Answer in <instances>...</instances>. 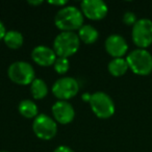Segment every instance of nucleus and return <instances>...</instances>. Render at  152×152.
<instances>
[{
  "label": "nucleus",
  "mask_w": 152,
  "mask_h": 152,
  "mask_svg": "<svg viewBox=\"0 0 152 152\" xmlns=\"http://www.w3.org/2000/svg\"><path fill=\"white\" fill-rule=\"evenodd\" d=\"M83 17L81 11L73 5L64 7L56 13L54 17V24L61 31L79 30L83 25Z\"/></svg>",
  "instance_id": "f257e3e1"
},
{
  "label": "nucleus",
  "mask_w": 152,
  "mask_h": 152,
  "mask_svg": "<svg viewBox=\"0 0 152 152\" xmlns=\"http://www.w3.org/2000/svg\"><path fill=\"white\" fill-rule=\"evenodd\" d=\"M80 46L77 34L73 31H61L55 37L53 41V50L57 57H65L68 58L75 54Z\"/></svg>",
  "instance_id": "f03ea898"
},
{
  "label": "nucleus",
  "mask_w": 152,
  "mask_h": 152,
  "mask_svg": "<svg viewBox=\"0 0 152 152\" xmlns=\"http://www.w3.org/2000/svg\"><path fill=\"white\" fill-rule=\"evenodd\" d=\"M128 67L134 74L147 76L152 72V54L146 49L137 48L126 57Z\"/></svg>",
  "instance_id": "7ed1b4c3"
},
{
  "label": "nucleus",
  "mask_w": 152,
  "mask_h": 152,
  "mask_svg": "<svg viewBox=\"0 0 152 152\" xmlns=\"http://www.w3.org/2000/svg\"><path fill=\"white\" fill-rule=\"evenodd\" d=\"M9 78L14 83L19 86L31 85L32 81L36 79L34 69L27 61H15L7 69Z\"/></svg>",
  "instance_id": "20e7f679"
},
{
  "label": "nucleus",
  "mask_w": 152,
  "mask_h": 152,
  "mask_svg": "<svg viewBox=\"0 0 152 152\" xmlns=\"http://www.w3.org/2000/svg\"><path fill=\"white\" fill-rule=\"evenodd\" d=\"M93 113L99 119H108L115 114L116 106L110 95L104 92H95L89 101Z\"/></svg>",
  "instance_id": "39448f33"
},
{
  "label": "nucleus",
  "mask_w": 152,
  "mask_h": 152,
  "mask_svg": "<svg viewBox=\"0 0 152 152\" xmlns=\"http://www.w3.org/2000/svg\"><path fill=\"white\" fill-rule=\"evenodd\" d=\"M131 39L137 48L146 49L152 45V21L142 18L132 26Z\"/></svg>",
  "instance_id": "423d86ee"
},
{
  "label": "nucleus",
  "mask_w": 152,
  "mask_h": 152,
  "mask_svg": "<svg viewBox=\"0 0 152 152\" xmlns=\"http://www.w3.org/2000/svg\"><path fill=\"white\" fill-rule=\"evenodd\" d=\"M32 130L34 134L41 140L48 141L56 135L57 123L54 119L46 114H39L38 117L34 119Z\"/></svg>",
  "instance_id": "0eeeda50"
},
{
  "label": "nucleus",
  "mask_w": 152,
  "mask_h": 152,
  "mask_svg": "<svg viewBox=\"0 0 152 152\" xmlns=\"http://www.w3.org/2000/svg\"><path fill=\"white\" fill-rule=\"evenodd\" d=\"M79 91L78 81L73 77H61L58 78L51 88L52 94L61 101H67V100L73 98L77 95Z\"/></svg>",
  "instance_id": "6e6552de"
},
{
  "label": "nucleus",
  "mask_w": 152,
  "mask_h": 152,
  "mask_svg": "<svg viewBox=\"0 0 152 152\" xmlns=\"http://www.w3.org/2000/svg\"><path fill=\"white\" fill-rule=\"evenodd\" d=\"M80 11L88 19L98 21L106 17L108 7L102 0H85L80 4Z\"/></svg>",
  "instance_id": "1a4fd4ad"
},
{
  "label": "nucleus",
  "mask_w": 152,
  "mask_h": 152,
  "mask_svg": "<svg viewBox=\"0 0 152 152\" xmlns=\"http://www.w3.org/2000/svg\"><path fill=\"white\" fill-rule=\"evenodd\" d=\"M51 112H52V116L56 121V123L63 125L69 124L75 118L74 107L68 101H61V100L56 101L52 105Z\"/></svg>",
  "instance_id": "9d476101"
},
{
  "label": "nucleus",
  "mask_w": 152,
  "mask_h": 152,
  "mask_svg": "<svg viewBox=\"0 0 152 152\" xmlns=\"http://www.w3.org/2000/svg\"><path fill=\"white\" fill-rule=\"evenodd\" d=\"M104 47L108 54L114 58L123 57L128 50V44L126 40L120 34H110L106 38Z\"/></svg>",
  "instance_id": "9b49d317"
},
{
  "label": "nucleus",
  "mask_w": 152,
  "mask_h": 152,
  "mask_svg": "<svg viewBox=\"0 0 152 152\" xmlns=\"http://www.w3.org/2000/svg\"><path fill=\"white\" fill-rule=\"evenodd\" d=\"M31 58L37 65L41 67H49V66H53L57 56L53 48L40 45L34 48L31 52Z\"/></svg>",
  "instance_id": "f8f14e48"
},
{
  "label": "nucleus",
  "mask_w": 152,
  "mask_h": 152,
  "mask_svg": "<svg viewBox=\"0 0 152 152\" xmlns=\"http://www.w3.org/2000/svg\"><path fill=\"white\" fill-rule=\"evenodd\" d=\"M77 36L80 42H83L85 44H94L99 38V31L94 26L87 24L79 28Z\"/></svg>",
  "instance_id": "ddd939ff"
},
{
  "label": "nucleus",
  "mask_w": 152,
  "mask_h": 152,
  "mask_svg": "<svg viewBox=\"0 0 152 152\" xmlns=\"http://www.w3.org/2000/svg\"><path fill=\"white\" fill-rule=\"evenodd\" d=\"M107 69L110 75L115 76V77H121L128 71L129 67L126 58L120 57V58H113L108 63Z\"/></svg>",
  "instance_id": "4468645a"
},
{
  "label": "nucleus",
  "mask_w": 152,
  "mask_h": 152,
  "mask_svg": "<svg viewBox=\"0 0 152 152\" xmlns=\"http://www.w3.org/2000/svg\"><path fill=\"white\" fill-rule=\"evenodd\" d=\"M3 42L10 49H13V50L19 49L24 43L23 34L18 30H9L3 38Z\"/></svg>",
  "instance_id": "2eb2a0df"
},
{
  "label": "nucleus",
  "mask_w": 152,
  "mask_h": 152,
  "mask_svg": "<svg viewBox=\"0 0 152 152\" xmlns=\"http://www.w3.org/2000/svg\"><path fill=\"white\" fill-rule=\"evenodd\" d=\"M18 110L21 116H23L26 119H34L38 117L39 110L37 104L30 99H24L19 103Z\"/></svg>",
  "instance_id": "dca6fc26"
},
{
  "label": "nucleus",
  "mask_w": 152,
  "mask_h": 152,
  "mask_svg": "<svg viewBox=\"0 0 152 152\" xmlns=\"http://www.w3.org/2000/svg\"><path fill=\"white\" fill-rule=\"evenodd\" d=\"M30 93H31L34 99H44L48 94V86L43 79L36 78L30 85Z\"/></svg>",
  "instance_id": "f3484780"
},
{
  "label": "nucleus",
  "mask_w": 152,
  "mask_h": 152,
  "mask_svg": "<svg viewBox=\"0 0 152 152\" xmlns=\"http://www.w3.org/2000/svg\"><path fill=\"white\" fill-rule=\"evenodd\" d=\"M53 68H54V71L56 72V73L61 74V75L67 73L70 68L69 59L65 58V57H57L56 61L53 64Z\"/></svg>",
  "instance_id": "a211bd4d"
},
{
  "label": "nucleus",
  "mask_w": 152,
  "mask_h": 152,
  "mask_svg": "<svg viewBox=\"0 0 152 152\" xmlns=\"http://www.w3.org/2000/svg\"><path fill=\"white\" fill-rule=\"evenodd\" d=\"M122 20H123V23L126 24V25L133 26L137 23V21L139 19L137 18V15H135L134 13H132V12H126V13L123 15Z\"/></svg>",
  "instance_id": "6ab92c4d"
},
{
  "label": "nucleus",
  "mask_w": 152,
  "mask_h": 152,
  "mask_svg": "<svg viewBox=\"0 0 152 152\" xmlns=\"http://www.w3.org/2000/svg\"><path fill=\"white\" fill-rule=\"evenodd\" d=\"M53 152H74V150L68 146H58L57 148H55Z\"/></svg>",
  "instance_id": "aec40b11"
},
{
  "label": "nucleus",
  "mask_w": 152,
  "mask_h": 152,
  "mask_svg": "<svg viewBox=\"0 0 152 152\" xmlns=\"http://www.w3.org/2000/svg\"><path fill=\"white\" fill-rule=\"evenodd\" d=\"M5 34H7V29H5V26L4 24L2 23V21L0 20V41L3 40V38H4Z\"/></svg>",
  "instance_id": "412c9836"
},
{
  "label": "nucleus",
  "mask_w": 152,
  "mask_h": 152,
  "mask_svg": "<svg viewBox=\"0 0 152 152\" xmlns=\"http://www.w3.org/2000/svg\"><path fill=\"white\" fill-rule=\"evenodd\" d=\"M49 4H52V5H56V7H63L66 5L68 3L67 0H63V1H48Z\"/></svg>",
  "instance_id": "4be33fe9"
},
{
  "label": "nucleus",
  "mask_w": 152,
  "mask_h": 152,
  "mask_svg": "<svg viewBox=\"0 0 152 152\" xmlns=\"http://www.w3.org/2000/svg\"><path fill=\"white\" fill-rule=\"evenodd\" d=\"M28 3H29L30 5H40L43 3L42 0H38V1H28Z\"/></svg>",
  "instance_id": "5701e85b"
},
{
  "label": "nucleus",
  "mask_w": 152,
  "mask_h": 152,
  "mask_svg": "<svg viewBox=\"0 0 152 152\" xmlns=\"http://www.w3.org/2000/svg\"><path fill=\"white\" fill-rule=\"evenodd\" d=\"M0 152H7V151H0Z\"/></svg>",
  "instance_id": "b1692460"
}]
</instances>
